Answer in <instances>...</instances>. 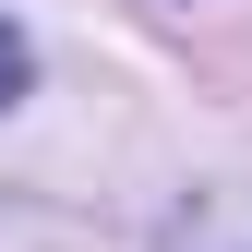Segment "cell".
<instances>
[{"instance_id": "1", "label": "cell", "mask_w": 252, "mask_h": 252, "mask_svg": "<svg viewBox=\"0 0 252 252\" xmlns=\"http://www.w3.org/2000/svg\"><path fill=\"white\" fill-rule=\"evenodd\" d=\"M24 72H36V60H24V36H12V24H0V108L24 96Z\"/></svg>"}]
</instances>
